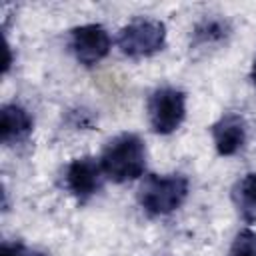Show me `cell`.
<instances>
[{
    "label": "cell",
    "mask_w": 256,
    "mask_h": 256,
    "mask_svg": "<svg viewBox=\"0 0 256 256\" xmlns=\"http://www.w3.org/2000/svg\"><path fill=\"white\" fill-rule=\"evenodd\" d=\"M146 156L144 140L134 132H122L108 140L98 160L106 180L114 184H126L144 176Z\"/></svg>",
    "instance_id": "cell-1"
},
{
    "label": "cell",
    "mask_w": 256,
    "mask_h": 256,
    "mask_svg": "<svg viewBox=\"0 0 256 256\" xmlns=\"http://www.w3.org/2000/svg\"><path fill=\"white\" fill-rule=\"evenodd\" d=\"M190 194V180L186 174H146L140 182L136 200L150 218L170 216L182 208Z\"/></svg>",
    "instance_id": "cell-2"
},
{
    "label": "cell",
    "mask_w": 256,
    "mask_h": 256,
    "mask_svg": "<svg viewBox=\"0 0 256 256\" xmlns=\"http://www.w3.org/2000/svg\"><path fill=\"white\" fill-rule=\"evenodd\" d=\"M166 24L158 18L138 16L118 30L116 46L128 58H150L166 46Z\"/></svg>",
    "instance_id": "cell-3"
},
{
    "label": "cell",
    "mask_w": 256,
    "mask_h": 256,
    "mask_svg": "<svg viewBox=\"0 0 256 256\" xmlns=\"http://www.w3.org/2000/svg\"><path fill=\"white\" fill-rule=\"evenodd\" d=\"M146 114L154 134H174L186 120V92L178 86H158L148 96Z\"/></svg>",
    "instance_id": "cell-4"
},
{
    "label": "cell",
    "mask_w": 256,
    "mask_h": 256,
    "mask_svg": "<svg viewBox=\"0 0 256 256\" xmlns=\"http://www.w3.org/2000/svg\"><path fill=\"white\" fill-rule=\"evenodd\" d=\"M68 48L78 64L92 68L110 54L112 36L102 24H80L68 30Z\"/></svg>",
    "instance_id": "cell-5"
},
{
    "label": "cell",
    "mask_w": 256,
    "mask_h": 256,
    "mask_svg": "<svg viewBox=\"0 0 256 256\" xmlns=\"http://www.w3.org/2000/svg\"><path fill=\"white\" fill-rule=\"evenodd\" d=\"M64 188L66 192L78 202H90L104 186V172L100 160L94 156H78L72 158L64 168Z\"/></svg>",
    "instance_id": "cell-6"
},
{
    "label": "cell",
    "mask_w": 256,
    "mask_h": 256,
    "mask_svg": "<svg viewBox=\"0 0 256 256\" xmlns=\"http://www.w3.org/2000/svg\"><path fill=\"white\" fill-rule=\"evenodd\" d=\"M210 136L218 156L222 158L234 156L246 144V136H248L246 120L236 112H226L210 126Z\"/></svg>",
    "instance_id": "cell-7"
},
{
    "label": "cell",
    "mask_w": 256,
    "mask_h": 256,
    "mask_svg": "<svg viewBox=\"0 0 256 256\" xmlns=\"http://www.w3.org/2000/svg\"><path fill=\"white\" fill-rule=\"evenodd\" d=\"M34 130L32 114L18 102H8L0 110V140L4 146H14L24 140Z\"/></svg>",
    "instance_id": "cell-8"
},
{
    "label": "cell",
    "mask_w": 256,
    "mask_h": 256,
    "mask_svg": "<svg viewBox=\"0 0 256 256\" xmlns=\"http://www.w3.org/2000/svg\"><path fill=\"white\" fill-rule=\"evenodd\" d=\"M230 36H232V24L226 16L220 14L202 16L190 30V48L194 50L216 48L226 44Z\"/></svg>",
    "instance_id": "cell-9"
},
{
    "label": "cell",
    "mask_w": 256,
    "mask_h": 256,
    "mask_svg": "<svg viewBox=\"0 0 256 256\" xmlns=\"http://www.w3.org/2000/svg\"><path fill=\"white\" fill-rule=\"evenodd\" d=\"M230 198L238 216L246 224H254L256 222V172L242 174L234 182Z\"/></svg>",
    "instance_id": "cell-10"
},
{
    "label": "cell",
    "mask_w": 256,
    "mask_h": 256,
    "mask_svg": "<svg viewBox=\"0 0 256 256\" xmlns=\"http://www.w3.org/2000/svg\"><path fill=\"white\" fill-rule=\"evenodd\" d=\"M228 256H256V230L250 226L238 230L228 248Z\"/></svg>",
    "instance_id": "cell-11"
},
{
    "label": "cell",
    "mask_w": 256,
    "mask_h": 256,
    "mask_svg": "<svg viewBox=\"0 0 256 256\" xmlns=\"http://www.w3.org/2000/svg\"><path fill=\"white\" fill-rule=\"evenodd\" d=\"M0 256H48V254L44 250L28 246L22 240H12V242H2Z\"/></svg>",
    "instance_id": "cell-12"
},
{
    "label": "cell",
    "mask_w": 256,
    "mask_h": 256,
    "mask_svg": "<svg viewBox=\"0 0 256 256\" xmlns=\"http://www.w3.org/2000/svg\"><path fill=\"white\" fill-rule=\"evenodd\" d=\"M250 80H252V84L256 88V60L252 62V68H250Z\"/></svg>",
    "instance_id": "cell-13"
}]
</instances>
